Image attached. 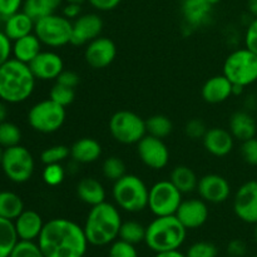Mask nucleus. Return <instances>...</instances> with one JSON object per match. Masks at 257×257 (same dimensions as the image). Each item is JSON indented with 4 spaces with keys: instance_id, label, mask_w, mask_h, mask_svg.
Wrapping results in <instances>:
<instances>
[{
    "instance_id": "1",
    "label": "nucleus",
    "mask_w": 257,
    "mask_h": 257,
    "mask_svg": "<svg viewBox=\"0 0 257 257\" xmlns=\"http://www.w3.org/2000/svg\"><path fill=\"white\" fill-rule=\"evenodd\" d=\"M38 245L45 257H83L88 241L83 227L68 218H53L44 223Z\"/></svg>"
},
{
    "instance_id": "2",
    "label": "nucleus",
    "mask_w": 257,
    "mask_h": 257,
    "mask_svg": "<svg viewBox=\"0 0 257 257\" xmlns=\"http://www.w3.org/2000/svg\"><path fill=\"white\" fill-rule=\"evenodd\" d=\"M120 226L122 217L118 208L104 201L90 208L83 230L89 245L105 246L117 240Z\"/></svg>"
},
{
    "instance_id": "3",
    "label": "nucleus",
    "mask_w": 257,
    "mask_h": 257,
    "mask_svg": "<svg viewBox=\"0 0 257 257\" xmlns=\"http://www.w3.org/2000/svg\"><path fill=\"white\" fill-rule=\"evenodd\" d=\"M35 77L29 65L12 59L0 67V100L5 103H22L33 94Z\"/></svg>"
},
{
    "instance_id": "4",
    "label": "nucleus",
    "mask_w": 257,
    "mask_h": 257,
    "mask_svg": "<svg viewBox=\"0 0 257 257\" xmlns=\"http://www.w3.org/2000/svg\"><path fill=\"white\" fill-rule=\"evenodd\" d=\"M186 232L187 228L176 215L161 216L146 227L145 242L156 253L178 250L185 242Z\"/></svg>"
},
{
    "instance_id": "5",
    "label": "nucleus",
    "mask_w": 257,
    "mask_h": 257,
    "mask_svg": "<svg viewBox=\"0 0 257 257\" xmlns=\"http://www.w3.org/2000/svg\"><path fill=\"white\" fill-rule=\"evenodd\" d=\"M113 198L115 205L127 212H141L148 207L150 188L136 175L125 173L113 185Z\"/></svg>"
},
{
    "instance_id": "6",
    "label": "nucleus",
    "mask_w": 257,
    "mask_h": 257,
    "mask_svg": "<svg viewBox=\"0 0 257 257\" xmlns=\"http://www.w3.org/2000/svg\"><path fill=\"white\" fill-rule=\"evenodd\" d=\"M223 75L232 84L248 87L257 82V55L247 48H238L223 63Z\"/></svg>"
},
{
    "instance_id": "7",
    "label": "nucleus",
    "mask_w": 257,
    "mask_h": 257,
    "mask_svg": "<svg viewBox=\"0 0 257 257\" xmlns=\"http://www.w3.org/2000/svg\"><path fill=\"white\" fill-rule=\"evenodd\" d=\"M73 22L64 15H47L35 20L34 34L39 38L42 44L52 48L64 47L69 44L72 38Z\"/></svg>"
},
{
    "instance_id": "8",
    "label": "nucleus",
    "mask_w": 257,
    "mask_h": 257,
    "mask_svg": "<svg viewBox=\"0 0 257 257\" xmlns=\"http://www.w3.org/2000/svg\"><path fill=\"white\" fill-rule=\"evenodd\" d=\"M65 117V107L48 98L30 108L28 112V123L37 132L48 135L59 131L64 124Z\"/></svg>"
},
{
    "instance_id": "9",
    "label": "nucleus",
    "mask_w": 257,
    "mask_h": 257,
    "mask_svg": "<svg viewBox=\"0 0 257 257\" xmlns=\"http://www.w3.org/2000/svg\"><path fill=\"white\" fill-rule=\"evenodd\" d=\"M0 166L9 181L14 183H25L34 173L35 162L29 150L18 145L5 148Z\"/></svg>"
},
{
    "instance_id": "10",
    "label": "nucleus",
    "mask_w": 257,
    "mask_h": 257,
    "mask_svg": "<svg viewBox=\"0 0 257 257\" xmlns=\"http://www.w3.org/2000/svg\"><path fill=\"white\" fill-rule=\"evenodd\" d=\"M109 132L117 142L135 145L147 135L146 120L135 112L118 110L109 119Z\"/></svg>"
},
{
    "instance_id": "11",
    "label": "nucleus",
    "mask_w": 257,
    "mask_h": 257,
    "mask_svg": "<svg viewBox=\"0 0 257 257\" xmlns=\"http://www.w3.org/2000/svg\"><path fill=\"white\" fill-rule=\"evenodd\" d=\"M182 201V193L170 180L158 181L150 188L148 208L156 217L176 215Z\"/></svg>"
},
{
    "instance_id": "12",
    "label": "nucleus",
    "mask_w": 257,
    "mask_h": 257,
    "mask_svg": "<svg viewBox=\"0 0 257 257\" xmlns=\"http://www.w3.org/2000/svg\"><path fill=\"white\" fill-rule=\"evenodd\" d=\"M137 152L143 165L152 170H162L170 161V151L163 140L150 135L137 143Z\"/></svg>"
},
{
    "instance_id": "13",
    "label": "nucleus",
    "mask_w": 257,
    "mask_h": 257,
    "mask_svg": "<svg viewBox=\"0 0 257 257\" xmlns=\"http://www.w3.org/2000/svg\"><path fill=\"white\" fill-rule=\"evenodd\" d=\"M233 212L241 221L257 223V181L251 180L240 186L233 197Z\"/></svg>"
},
{
    "instance_id": "14",
    "label": "nucleus",
    "mask_w": 257,
    "mask_h": 257,
    "mask_svg": "<svg viewBox=\"0 0 257 257\" xmlns=\"http://www.w3.org/2000/svg\"><path fill=\"white\" fill-rule=\"evenodd\" d=\"M117 47L109 38L98 37L85 45L84 59L93 69H103L114 62Z\"/></svg>"
},
{
    "instance_id": "15",
    "label": "nucleus",
    "mask_w": 257,
    "mask_h": 257,
    "mask_svg": "<svg viewBox=\"0 0 257 257\" xmlns=\"http://www.w3.org/2000/svg\"><path fill=\"white\" fill-rule=\"evenodd\" d=\"M197 192L207 203H222L231 195V186L223 176L210 173L198 180Z\"/></svg>"
},
{
    "instance_id": "16",
    "label": "nucleus",
    "mask_w": 257,
    "mask_h": 257,
    "mask_svg": "<svg viewBox=\"0 0 257 257\" xmlns=\"http://www.w3.org/2000/svg\"><path fill=\"white\" fill-rule=\"evenodd\" d=\"M103 30V20L98 14H82L73 22L70 44L87 45L88 43L100 37Z\"/></svg>"
},
{
    "instance_id": "17",
    "label": "nucleus",
    "mask_w": 257,
    "mask_h": 257,
    "mask_svg": "<svg viewBox=\"0 0 257 257\" xmlns=\"http://www.w3.org/2000/svg\"><path fill=\"white\" fill-rule=\"evenodd\" d=\"M208 215L210 211L207 202L202 198H190L182 201L176 212V217L187 230H195L205 225L208 220Z\"/></svg>"
},
{
    "instance_id": "18",
    "label": "nucleus",
    "mask_w": 257,
    "mask_h": 257,
    "mask_svg": "<svg viewBox=\"0 0 257 257\" xmlns=\"http://www.w3.org/2000/svg\"><path fill=\"white\" fill-rule=\"evenodd\" d=\"M29 68L35 79L54 80L64 70V63L59 54L54 52H40L32 62Z\"/></svg>"
},
{
    "instance_id": "19",
    "label": "nucleus",
    "mask_w": 257,
    "mask_h": 257,
    "mask_svg": "<svg viewBox=\"0 0 257 257\" xmlns=\"http://www.w3.org/2000/svg\"><path fill=\"white\" fill-rule=\"evenodd\" d=\"M203 147L210 155L215 157H225L232 151L235 138L230 131L223 128H210L202 138Z\"/></svg>"
},
{
    "instance_id": "20",
    "label": "nucleus",
    "mask_w": 257,
    "mask_h": 257,
    "mask_svg": "<svg viewBox=\"0 0 257 257\" xmlns=\"http://www.w3.org/2000/svg\"><path fill=\"white\" fill-rule=\"evenodd\" d=\"M14 225L19 240L35 241L42 233L44 221L37 211L24 210L15 218Z\"/></svg>"
},
{
    "instance_id": "21",
    "label": "nucleus",
    "mask_w": 257,
    "mask_h": 257,
    "mask_svg": "<svg viewBox=\"0 0 257 257\" xmlns=\"http://www.w3.org/2000/svg\"><path fill=\"white\" fill-rule=\"evenodd\" d=\"M232 88L233 84L225 75H215L206 80L202 90H201V94L207 103L218 104V103L225 102L228 98L232 97Z\"/></svg>"
},
{
    "instance_id": "22",
    "label": "nucleus",
    "mask_w": 257,
    "mask_h": 257,
    "mask_svg": "<svg viewBox=\"0 0 257 257\" xmlns=\"http://www.w3.org/2000/svg\"><path fill=\"white\" fill-rule=\"evenodd\" d=\"M212 8L206 0H183L182 14L188 27L200 28L210 22Z\"/></svg>"
},
{
    "instance_id": "23",
    "label": "nucleus",
    "mask_w": 257,
    "mask_h": 257,
    "mask_svg": "<svg viewBox=\"0 0 257 257\" xmlns=\"http://www.w3.org/2000/svg\"><path fill=\"white\" fill-rule=\"evenodd\" d=\"M102 156V146L94 138H80L70 147V157L79 165L93 163Z\"/></svg>"
},
{
    "instance_id": "24",
    "label": "nucleus",
    "mask_w": 257,
    "mask_h": 257,
    "mask_svg": "<svg viewBox=\"0 0 257 257\" xmlns=\"http://www.w3.org/2000/svg\"><path fill=\"white\" fill-rule=\"evenodd\" d=\"M34 25L35 20L30 18L27 13L20 10V12L4 19V30L3 32L7 34V37L12 42H14L19 38L34 33Z\"/></svg>"
},
{
    "instance_id": "25",
    "label": "nucleus",
    "mask_w": 257,
    "mask_h": 257,
    "mask_svg": "<svg viewBox=\"0 0 257 257\" xmlns=\"http://www.w3.org/2000/svg\"><path fill=\"white\" fill-rule=\"evenodd\" d=\"M233 138L240 142L250 140L256 137L257 123L256 119L245 110H238L235 112L230 118V130Z\"/></svg>"
},
{
    "instance_id": "26",
    "label": "nucleus",
    "mask_w": 257,
    "mask_h": 257,
    "mask_svg": "<svg viewBox=\"0 0 257 257\" xmlns=\"http://www.w3.org/2000/svg\"><path fill=\"white\" fill-rule=\"evenodd\" d=\"M77 196L83 203L93 206L105 201V190L102 183L93 177H84L78 182Z\"/></svg>"
},
{
    "instance_id": "27",
    "label": "nucleus",
    "mask_w": 257,
    "mask_h": 257,
    "mask_svg": "<svg viewBox=\"0 0 257 257\" xmlns=\"http://www.w3.org/2000/svg\"><path fill=\"white\" fill-rule=\"evenodd\" d=\"M40 52H42V42L34 33L13 42V57L25 64H29Z\"/></svg>"
},
{
    "instance_id": "28",
    "label": "nucleus",
    "mask_w": 257,
    "mask_h": 257,
    "mask_svg": "<svg viewBox=\"0 0 257 257\" xmlns=\"http://www.w3.org/2000/svg\"><path fill=\"white\" fill-rule=\"evenodd\" d=\"M170 181L182 195L197 190V176L187 166H177V167L173 168V171L171 172Z\"/></svg>"
},
{
    "instance_id": "29",
    "label": "nucleus",
    "mask_w": 257,
    "mask_h": 257,
    "mask_svg": "<svg viewBox=\"0 0 257 257\" xmlns=\"http://www.w3.org/2000/svg\"><path fill=\"white\" fill-rule=\"evenodd\" d=\"M24 211L22 197L12 191H0V217L14 221Z\"/></svg>"
},
{
    "instance_id": "30",
    "label": "nucleus",
    "mask_w": 257,
    "mask_h": 257,
    "mask_svg": "<svg viewBox=\"0 0 257 257\" xmlns=\"http://www.w3.org/2000/svg\"><path fill=\"white\" fill-rule=\"evenodd\" d=\"M63 2L64 0H24L22 9L30 18L38 20L47 15L55 14Z\"/></svg>"
},
{
    "instance_id": "31",
    "label": "nucleus",
    "mask_w": 257,
    "mask_h": 257,
    "mask_svg": "<svg viewBox=\"0 0 257 257\" xmlns=\"http://www.w3.org/2000/svg\"><path fill=\"white\" fill-rule=\"evenodd\" d=\"M18 241L14 221L0 217V257H9Z\"/></svg>"
},
{
    "instance_id": "32",
    "label": "nucleus",
    "mask_w": 257,
    "mask_h": 257,
    "mask_svg": "<svg viewBox=\"0 0 257 257\" xmlns=\"http://www.w3.org/2000/svg\"><path fill=\"white\" fill-rule=\"evenodd\" d=\"M146 130L147 135L163 140L172 133L173 124L167 115L156 114L146 120Z\"/></svg>"
},
{
    "instance_id": "33",
    "label": "nucleus",
    "mask_w": 257,
    "mask_h": 257,
    "mask_svg": "<svg viewBox=\"0 0 257 257\" xmlns=\"http://www.w3.org/2000/svg\"><path fill=\"white\" fill-rule=\"evenodd\" d=\"M118 237L125 242L137 245V243L145 241L146 227L137 221H125V222H122Z\"/></svg>"
},
{
    "instance_id": "34",
    "label": "nucleus",
    "mask_w": 257,
    "mask_h": 257,
    "mask_svg": "<svg viewBox=\"0 0 257 257\" xmlns=\"http://www.w3.org/2000/svg\"><path fill=\"white\" fill-rule=\"evenodd\" d=\"M20 141H22V131L17 124L8 120L0 123V146L4 150L20 145Z\"/></svg>"
},
{
    "instance_id": "35",
    "label": "nucleus",
    "mask_w": 257,
    "mask_h": 257,
    "mask_svg": "<svg viewBox=\"0 0 257 257\" xmlns=\"http://www.w3.org/2000/svg\"><path fill=\"white\" fill-rule=\"evenodd\" d=\"M102 172L107 180L118 181L125 175V165L120 158L118 157H108L102 165Z\"/></svg>"
},
{
    "instance_id": "36",
    "label": "nucleus",
    "mask_w": 257,
    "mask_h": 257,
    "mask_svg": "<svg viewBox=\"0 0 257 257\" xmlns=\"http://www.w3.org/2000/svg\"><path fill=\"white\" fill-rule=\"evenodd\" d=\"M70 156V148L64 145L52 146L45 148L40 155V161L44 165H54V163H62Z\"/></svg>"
},
{
    "instance_id": "37",
    "label": "nucleus",
    "mask_w": 257,
    "mask_h": 257,
    "mask_svg": "<svg viewBox=\"0 0 257 257\" xmlns=\"http://www.w3.org/2000/svg\"><path fill=\"white\" fill-rule=\"evenodd\" d=\"M9 257H45L38 242L19 240Z\"/></svg>"
},
{
    "instance_id": "38",
    "label": "nucleus",
    "mask_w": 257,
    "mask_h": 257,
    "mask_svg": "<svg viewBox=\"0 0 257 257\" xmlns=\"http://www.w3.org/2000/svg\"><path fill=\"white\" fill-rule=\"evenodd\" d=\"M49 98L52 100H54L55 103H58V104L63 105V107H68L74 100L75 92L73 88L65 87V85L59 84V83H55L52 87V89H50Z\"/></svg>"
},
{
    "instance_id": "39",
    "label": "nucleus",
    "mask_w": 257,
    "mask_h": 257,
    "mask_svg": "<svg viewBox=\"0 0 257 257\" xmlns=\"http://www.w3.org/2000/svg\"><path fill=\"white\" fill-rule=\"evenodd\" d=\"M43 181L48 186H59L65 178V170L60 163H54V165H45L43 170Z\"/></svg>"
},
{
    "instance_id": "40",
    "label": "nucleus",
    "mask_w": 257,
    "mask_h": 257,
    "mask_svg": "<svg viewBox=\"0 0 257 257\" xmlns=\"http://www.w3.org/2000/svg\"><path fill=\"white\" fill-rule=\"evenodd\" d=\"M217 247L207 241H198L188 247L186 257H216Z\"/></svg>"
},
{
    "instance_id": "41",
    "label": "nucleus",
    "mask_w": 257,
    "mask_h": 257,
    "mask_svg": "<svg viewBox=\"0 0 257 257\" xmlns=\"http://www.w3.org/2000/svg\"><path fill=\"white\" fill-rule=\"evenodd\" d=\"M108 257H138V252L136 250V245L119 238L112 242Z\"/></svg>"
},
{
    "instance_id": "42",
    "label": "nucleus",
    "mask_w": 257,
    "mask_h": 257,
    "mask_svg": "<svg viewBox=\"0 0 257 257\" xmlns=\"http://www.w3.org/2000/svg\"><path fill=\"white\" fill-rule=\"evenodd\" d=\"M241 143V156L243 161L250 166H257V138H250Z\"/></svg>"
},
{
    "instance_id": "43",
    "label": "nucleus",
    "mask_w": 257,
    "mask_h": 257,
    "mask_svg": "<svg viewBox=\"0 0 257 257\" xmlns=\"http://www.w3.org/2000/svg\"><path fill=\"white\" fill-rule=\"evenodd\" d=\"M186 136L191 140H200V138L205 137L206 132H207V127H206L205 123L201 119H191L186 123L185 127Z\"/></svg>"
},
{
    "instance_id": "44",
    "label": "nucleus",
    "mask_w": 257,
    "mask_h": 257,
    "mask_svg": "<svg viewBox=\"0 0 257 257\" xmlns=\"http://www.w3.org/2000/svg\"><path fill=\"white\" fill-rule=\"evenodd\" d=\"M243 42H245V48H247L248 50H251L257 55V18H253L248 23L245 37H243Z\"/></svg>"
},
{
    "instance_id": "45",
    "label": "nucleus",
    "mask_w": 257,
    "mask_h": 257,
    "mask_svg": "<svg viewBox=\"0 0 257 257\" xmlns=\"http://www.w3.org/2000/svg\"><path fill=\"white\" fill-rule=\"evenodd\" d=\"M13 55V42L7 37L4 32L0 30V67L8 60L12 59Z\"/></svg>"
},
{
    "instance_id": "46",
    "label": "nucleus",
    "mask_w": 257,
    "mask_h": 257,
    "mask_svg": "<svg viewBox=\"0 0 257 257\" xmlns=\"http://www.w3.org/2000/svg\"><path fill=\"white\" fill-rule=\"evenodd\" d=\"M23 4L24 0H0V14L4 19H7L10 15L20 12Z\"/></svg>"
},
{
    "instance_id": "47",
    "label": "nucleus",
    "mask_w": 257,
    "mask_h": 257,
    "mask_svg": "<svg viewBox=\"0 0 257 257\" xmlns=\"http://www.w3.org/2000/svg\"><path fill=\"white\" fill-rule=\"evenodd\" d=\"M55 82L59 83V84L62 85H65V87L75 89L77 85L80 83V77L78 73L74 72V70H63L59 74V77L55 79Z\"/></svg>"
},
{
    "instance_id": "48",
    "label": "nucleus",
    "mask_w": 257,
    "mask_h": 257,
    "mask_svg": "<svg viewBox=\"0 0 257 257\" xmlns=\"http://www.w3.org/2000/svg\"><path fill=\"white\" fill-rule=\"evenodd\" d=\"M246 243L242 240H232L227 245V252L231 257H243L246 255Z\"/></svg>"
},
{
    "instance_id": "49",
    "label": "nucleus",
    "mask_w": 257,
    "mask_h": 257,
    "mask_svg": "<svg viewBox=\"0 0 257 257\" xmlns=\"http://www.w3.org/2000/svg\"><path fill=\"white\" fill-rule=\"evenodd\" d=\"M87 2L99 12H110L115 9L122 0H87Z\"/></svg>"
},
{
    "instance_id": "50",
    "label": "nucleus",
    "mask_w": 257,
    "mask_h": 257,
    "mask_svg": "<svg viewBox=\"0 0 257 257\" xmlns=\"http://www.w3.org/2000/svg\"><path fill=\"white\" fill-rule=\"evenodd\" d=\"M69 20H75L82 15V5L74 4V3H67L63 8V14Z\"/></svg>"
},
{
    "instance_id": "51",
    "label": "nucleus",
    "mask_w": 257,
    "mask_h": 257,
    "mask_svg": "<svg viewBox=\"0 0 257 257\" xmlns=\"http://www.w3.org/2000/svg\"><path fill=\"white\" fill-rule=\"evenodd\" d=\"M155 257H186V253L180 252L178 250L165 251V252H157Z\"/></svg>"
},
{
    "instance_id": "52",
    "label": "nucleus",
    "mask_w": 257,
    "mask_h": 257,
    "mask_svg": "<svg viewBox=\"0 0 257 257\" xmlns=\"http://www.w3.org/2000/svg\"><path fill=\"white\" fill-rule=\"evenodd\" d=\"M247 10L252 18H257V0H247Z\"/></svg>"
},
{
    "instance_id": "53",
    "label": "nucleus",
    "mask_w": 257,
    "mask_h": 257,
    "mask_svg": "<svg viewBox=\"0 0 257 257\" xmlns=\"http://www.w3.org/2000/svg\"><path fill=\"white\" fill-rule=\"evenodd\" d=\"M7 117H8L7 104H5V102L0 100V123L5 122V120H7Z\"/></svg>"
},
{
    "instance_id": "54",
    "label": "nucleus",
    "mask_w": 257,
    "mask_h": 257,
    "mask_svg": "<svg viewBox=\"0 0 257 257\" xmlns=\"http://www.w3.org/2000/svg\"><path fill=\"white\" fill-rule=\"evenodd\" d=\"M65 3H74V4H80L82 5L83 3L87 2V0H64Z\"/></svg>"
},
{
    "instance_id": "55",
    "label": "nucleus",
    "mask_w": 257,
    "mask_h": 257,
    "mask_svg": "<svg viewBox=\"0 0 257 257\" xmlns=\"http://www.w3.org/2000/svg\"><path fill=\"white\" fill-rule=\"evenodd\" d=\"M206 2H207L210 5H212V7H215V5L218 4V3H220L221 0H206Z\"/></svg>"
},
{
    "instance_id": "56",
    "label": "nucleus",
    "mask_w": 257,
    "mask_h": 257,
    "mask_svg": "<svg viewBox=\"0 0 257 257\" xmlns=\"http://www.w3.org/2000/svg\"><path fill=\"white\" fill-rule=\"evenodd\" d=\"M253 238H255V241L257 243V223L255 225V231H253Z\"/></svg>"
},
{
    "instance_id": "57",
    "label": "nucleus",
    "mask_w": 257,
    "mask_h": 257,
    "mask_svg": "<svg viewBox=\"0 0 257 257\" xmlns=\"http://www.w3.org/2000/svg\"><path fill=\"white\" fill-rule=\"evenodd\" d=\"M3 153H4V148L0 146V163H2V158H3Z\"/></svg>"
},
{
    "instance_id": "58",
    "label": "nucleus",
    "mask_w": 257,
    "mask_h": 257,
    "mask_svg": "<svg viewBox=\"0 0 257 257\" xmlns=\"http://www.w3.org/2000/svg\"><path fill=\"white\" fill-rule=\"evenodd\" d=\"M3 22H4V18H3L2 14H0V25H2Z\"/></svg>"
},
{
    "instance_id": "59",
    "label": "nucleus",
    "mask_w": 257,
    "mask_h": 257,
    "mask_svg": "<svg viewBox=\"0 0 257 257\" xmlns=\"http://www.w3.org/2000/svg\"><path fill=\"white\" fill-rule=\"evenodd\" d=\"M252 257H257V255H255V256H252Z\"/></svg>"
},
{
    "instance_id": "60",
    "label": "nucleus",
    "mask_w": 257,
    "mask_h": 257,
    "mask_svg": "<svg viewBox=\"0 0 257 257\" xmlns=\"http://www.w3.org/2000/svg\"><path fill=\"white\" fill-rule=\"evenodd\" d=\"M83 257H85V256H83Z\"/></svg>"
}]
</instances>
